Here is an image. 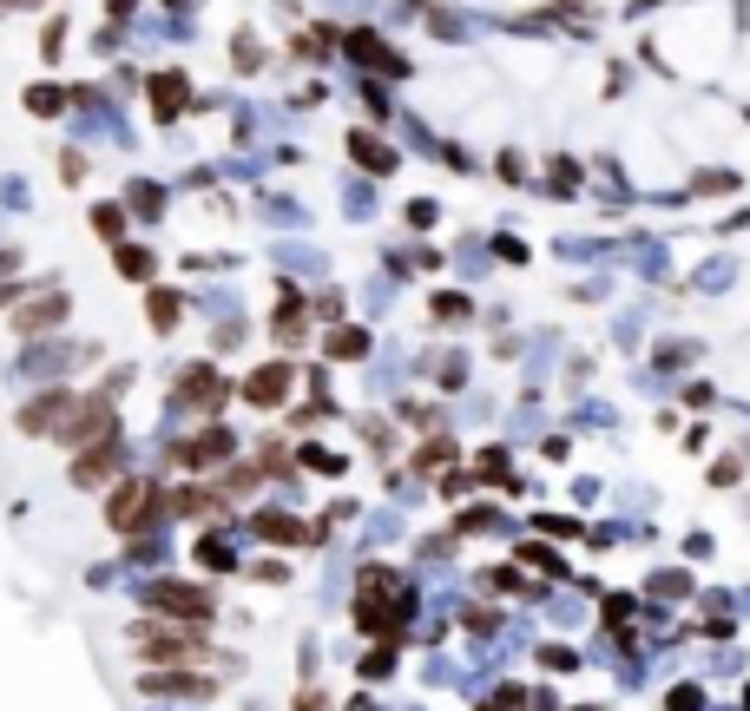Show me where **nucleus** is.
I'll list each match as a JSON object with an SVG mask.
<instances>
[{"instance_id":"nucleus-17","label":"nucleus","mask_w":750,"mask_h":711,"mask_svg":"<svg viewBox=\"0 0 750 711\" xmlns=\"http://www.w3.org/2000/svg\"><path fill=\"white\" fill-rule=\"evenodd\" d=\"M27 106H33V112H60V93H53V86H33Z\"/></svg>"},{"instance_id":"nucleus-15","label":"nucleus","mask_w":750,"mask_h":711,"mask_svg":"<svg viewBox=\"0 0 750 711\" xmlns=\"http://www.w3.org/2000/svg\"><path fill=\"white\" fill-rule=\"evenodd\" d=\"M93 231H99V237H119V231H125V211H119V205H99V211H93Z\"/></svg>"},{"instance_id":"nucleus-5","label":"nucleus","mask_w":750,"mask_h":711,"mask_svg":"<svg viewBox=\"0 0 750 711\" xmlns=\"http://www.w3.org/2000/svg\"><path fill=\"white\" fill-rule=\"evenodd\" d=\"M185 73H152V106H158V119H178L185 112Z\"/></svg>"},{"instance_id":"nucleus-2","label":"nucleus","mask_w":750,"mask_h":711,"mask_svg":"<svg viewBox=\"0 0 750 711\" xmlns=\"http://www.w3.org/2000/svg\"><path fill=\"white\" fill-rule=\"evenodd\" d=\"M145 600H152V613H172V619H211V600H204L198 586H178V580H158Z\"/></svg>"},{"instance_id":"nucleus-4","label":"nucleus","mask_w":750,"mask_h":711,"mask_svg":"<svg viewBox=\"0 0 750 711\" xmlns=\"http://www.w3.org/2000/svg\"><path fill=\"white\" fill-rule=\"evenodd\" d=\"M224 455H231V435H224V428H204L198 442L178 448V461H185V468H211V461H224Z\"/></svg>"},{"instance_id":"nucleus-18","label":"nucleus","mask_w":750,"mask_h":711,"mask_svg":"<svg viewBox=\"0 0 750 711\" xmlns=\"http://www.w3.org/2000/svg\"><path fill=\"white\" fill-rule=\"evenodd\" d=\"M487 711H520V692H500V698H494V705H487Z\"/></svg>"},{"instance_id":"nucleus-1","label":"nucleus","mask_w":750,"mask_h":711,"mask_svg":"<svg viewBox=\"0 0 750 711\" xmlns=\"http://www.w3.org/2000/svg\"><path fill=\"white\" fill-rule=\"evenodd\" d=\"M152 514H158V488H152V481H125V488L106 501V521L112 527H139V521H152Z\"/></svg>"},{"instance_id":"nucleus-7","label":"nucleus","mask_w":750,"mask_h":711,"mask_svg":"<svg viewBox=\"0 0 750 711\" xmlns=\"http://www.w3.org/2000/svg\"><path fill=\"white\" fill-rule=\"evenodd\" d=\"M283 389H290V369H283V363L257 369V376L244 382V395H250V402H264V409H270V402H283Z\"/></svg>"},{"instance_id":"nucleus-10","label":"nucleus","mask_w":750,"mask_h":711,"mask_svg":"<svg viewBox=\"0 0 750 711\" xmlns=\"http://www.w3.org/2000/svg\"><path fill=\"white\" fill-rule=\"evenodd\" d=\"M257 534H264V540H277V547H303V540H310L297 521H290V514H257Z\"/></svg>"},{"instance_id":"nucleus-20","label":"nucleus","mask_w":750,"mask_h":711,"mask_svg":"<svg viewBox=\"0 0 750 711\" xmlns=\"http://www.w3.org/2000/svg\"><path fill=\"white\" fill-rule=\"evenodd\" d=\"M0 270H14V251H0Z\"/></svg>"},{"instance_id":"nucleus-19","label":"nucleus","mask_w":750,"mask_h":711,"mask_svg":"<svg viewBox=\"0 0 750 711\" xmlns=\"http://www.w3.org/2000/svg\"><path fill=\"white\" fill-rule=\"evenodd\" d=\"M297 711H323V705H316V698H297Z\"/></svg>"},{"instance_id":"nucleus-13","label":"nucleus","mask_w":750,"mask_h":711,"mask_svg":"<svg viewBox=\"0 0 750 711\" xmlns=\"http://www.w3.org/2000/svg\"><path fill=\"white\" fill-rule=\"evenodd\" d=\"M119 270L132 277V284H145V277H152V251H139V244H119Z\"/></svg>"},{"instance_id":"nucleus-8","label":"nucleus","mask_w":750,"mask_h":711,"mask_svg":"<svg viewBox=\"0 0 750 711\" xmlns=\"http://www.w3.org/2000/svg\"><path fill=\"white\" fill-rule=\"evenodd\" d=\"M60 409H73V395L66 389H53V395H40V402H27V409H20V428H27V435H40V428L53 422V415Z\"/></svg>"},{"instance_id":"nucleus-14","label":"nucleus","mask_w":750,"mask_h":711,"mask_svg":"<svg viewBox=\"0 0 750 711\" xmlns=\"http://www.w3.org/2000/svg\"><path fill=\"white\" fill-rule=\"evenodd\" d=\"M362 349H369V336H362V330H336V336H329V356H362Z\"/></svg>"},{"instance_id":"nucleus-6","label":"nucleus","mask_w":750,"mask_h":711,"mask_svg":"<svg viewBox=\"0 0 750 711\" xmlns=\"http://www.w3.org/2000/svg\"><path fill=\"white\" fill-rule=\"evenodd\" d=\"M60 316H66V297H60V290H53L47 303H27V310L14 316V330H20V336H40V330H53Z\"/></svg>"},{"instance_id":"nucleus-9","label":"nucleus","mask_w":750,"mask_h":711,"mask_svg":"<svg viewBox=\"0 0 750 711\" xmlns=\"http://www.w3.org/2000/svg\"><path fill=\"white\" fill-rule=\"evenodd\" d=\"M112 455H119V442H99L93 455H79V461H73V481H79V488H93V481H106Z\"/></svg>"},{"instance_id":"nucleus-3","label":"nucleus","mask_w":750,"mask_h":711,"mask_svg":"<svg viewBox=\"0 0 750 711\" xmlns=\"http://www.w3.org/2000/svg\"><path fill=\"white\" fill-rule=\"evenodd\" d=\"M139 652H145L152 665H165V659H198L204 646H191L185 632H139Z\"/></svg>"},{"instance_id":"nucleus-12","label":"nucleus","mask_w":750,"mask_h":711,"mask_svg":"<svg viewBox=\"0 0 750 711\" xmlns=\"http://www.w3.org/2000/svg\"><path fill=\"white\" fill-rule=\"evenodd\" d=\"M185 395H191V402H204V409H211V402H224L218 369H185Z\"/></svg>"},{"instance_id":"nucleus-11","label":"nucleus","mask_w":750,"mask_h":711,"mask_svg":"<svg viewBox=\"0 0 750 711\" xmlns=\"http://www.w3.org/2000/svg\"><path fill=\"white\" fill-rule=\"evenodd\" d=\"M349 152H356L362 165H375V172H395V152H389V145H375L369 132H349Z\"/></svg>"},{"instance_id":"nucleus-16","label":"nucleus","mask_w":750,"mask_h":711,"mask_svg":"<svg viewBox=\"0 0 750 711\" xmlns=\"http://www.w3.org/2000/svg\"><path fill=\"white\" fill-rule=\"evenodd\" d=\"M152 316H158V330H172L178 323V297L172 290H152Z\"/></svg>"}]
</instances>
